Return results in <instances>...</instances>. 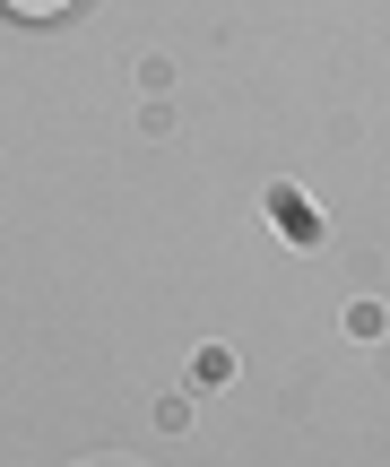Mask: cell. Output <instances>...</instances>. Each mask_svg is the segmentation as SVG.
Listing matches in <instances>:
<instances>
[{
  "mask_svg": "<svg viewBox=\"0 0 390 467\" xmlns=\"http://www.w3.org/2000/svg\"><path fill=\"white\" fill-rule=\"evenodd\" d=\"M69 9H87V0H0V17H17V26H61Z\"/></svg>",
  "mask_w": 390,
  "mask_h": 467,
  "instance_id": "6da1fadb",
  "label": "cell"
}]
</instances>
